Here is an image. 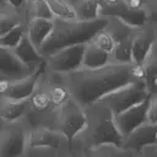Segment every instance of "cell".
I'll list each match as a JSON object with an SVG mask.
<instances>
[{"label":"cell","mask_w":157,"mask_h":157,"mask_svg":"<svg viewBox=\"0 0 157 157\" xmlns=\"http://www.w3.org/2000/svg\"><path fill=\"white\" fill-rule=\"evenodd\" d=\"M85 44H76L60 49L44 58V64L54 74H69L81 69Z\"/></svg>","instance_id":"8992f818"},{"label":"cell","mask_w":157,"mask_h":157,"mask_svg":"<svg viewBox=\"0 0 157 157\" xmlns=\"http://www.w3.org/2000/svg\"><path fill=\"white\" fill-rule=\"evenodd\" d=\"M135 152L112 145L92 146L87 157H134Z\"/></svg>","instance_id":"7402d4cb"},{"label":"cell","mask_w":157,"mask_h":157,"mask_svg":"<svg viewBox=\"0 0 157 157\" xmlns=\"http://www.w3.org/2000/svg\"><path fill=\"white\" fill-rule=\"evenodd\" d=\"M150 97L146 98L145 101L140 102L139 104L113 115L114 123H115L118 130L121 132L123 136L128 135L135 128H137L139 125H141L142 123L146 121V110H147V107H148Z\"/></svg>","instance_id":"9c48e42d"},{"label":"cell","mask_w":157,"mask_h":157,"mask_svg":"<svg viewBox=\"0 0 157 157\" xmlns=\"http://www.w3.org/2000/svg\"><path fill=\"white\" fill-rule=\"evenodd\" d=\"M9 83H10L9 80L0 78V97H2V96L5 94V92L7 91V88H9Z\"/></svg>","instance_id":"4dcf8cb0"},{"label":"cell","mask_w":157,"mask_h":157,"mask_svg":"<svg viewBox=\"0 0 157 157\" xmlns=\"http://www.w3.org/2000/svg\"><path fill=\"white\" fill-rule=\"evenodd\" d=\"M22 15L17 13L16 11H1L0 12V36L9 32L11 28L17 26L18 23H22Z\"/></svg>","instance_id":"484cf974"},{"label":"cell","mask_w":157,"mask_h":157,"mask_svg":"<svg viewBox=\"0 0 157 157\" xmlns=\"http://www.w3.org/2000/svg\"><path fill=\"white\" fill-rule=\"evenodd\" d=\"M53 29V20L31 18L26 22V34L38 50Z\"/></svg>","instance_id":"9a60e30c"},{"label":"cell","mask_w":157,"mask_h":157,"mask_svg":"<svg viewBox=\"0 0 157 157\" xmlns=\"http://www.w3.org/2000/svg\"><path fill=\"white\" fill-rule=\"evenodd\" d=\"M157 94H151L148 107L146 110V121L150 124H157Z\"/></svg>","instance_id":"f1b7e54d"},{"label":"cell","mask_w":157,"mask_h":157,"mask_svg":"<svg viewBox=\"0 0 157 157\" xmlns=\"http://www.w3.org/2000/svg\"><path fill=\"white\" fill-rule=\"evenodd\" d=\"M50 105L52 103H50V97L48 91L36 88V91L29 97V107H32L38 113H43V112H47Z\"/></svg>","instance_id":"d4e9b609"},{"label":"cell","mask_w":157,"mask_h":157,"mask_svg":"<svg viewBox=\"0 0 157 157\" xmlns=\"http://www.w3.org/2000/svg\"><path fill=\"white\" fill-rule=\"evenodd\" d=\"M150 96L151 93L147 91L145 83L140 82V83H131L125 87H121L107 94L98 102H101L107 108H109V110L114 115L139 104L140 102L145 101Z\"/></svg>","instance_id":"5b68a950"},{"label":"cell","mask_w":157,"mask_h":157,"mask_svg":"<svg viewBox=\"0 0 157 157\" xmlns=\"http://www.w3.org/2000/svg\"><path fill=\"white\" fill-rule=\"evenodd\" d=\"M5 2H6V5L11 10L16 11L17 13H21L22 15V12L26 11L27 0H5Z\"/></svg>","instance_id":"f546056e"},{"label":"cell","mask_w":157,"mask_h":157,"mask_svg":"<svg viewBox=\"0 0 157 157\" xmlns=\"http://www.w3.org/2000/svg\"><path fill=\"white\" fill-rule=\"evenodd\" d=\"M145 72V86L151 94H157V61H156V45L150 52L145 61L141 64Z\"/></svg>","instance_id":"d6986e66"},{"label":"cell","mask_w":157,"mask_h":157,"mask_svg":"<svg viewBox=\"0 0 157 157\" xmlns=\"http://www.w3.org/2000/svg\"><path fill=\"white\" fill-rule=\"evenodd\" d=\"M78 21H94L101 17V6L94 0H67Z\"/></svg>","instance_id":"ac0fdd59"},{"label":"cell","mask_w":157,"mask_h":157,"mask_svg":"<svg viewBox=\"0 0 157 157\" xmlns=\"http://www.w3.org/2000/svg\"><path fill=\"white\" fill-rule=\"evenodd\" d=\"M26 33V22L18 23L13 28H11L5 34L0 36V48L12 50L22 39Z\"/></svg>","instance_id":"603a6c76"},{"label":"cell","mask_w":157,"mask_h":157,"mask_svg":"<svg viewBox=\"0 0 157 157\" xmlns=\"http://www.w3.org/2000/svg\"><path fill=\"white\" fill-rule=\"evenodd\" d=\"M134 34L119 40L118 43H115V47L110 54V63L132 64L131 63V43H132Z\"/></svg>","instance_id":"ffe728a7"},{"label":"cell","mask_w":157,"mask_h":157,"mask_svg":"<svg viewBox=\"0 0 157 157\" xmlns=\"http://www.w3.org/2000/svg\"><path fill=\"white\" fill-rule=\"evenodd\" d=\"M94 1H96V2H98V4H99V5H101V4H102V0H94Z\"/></svg>","instance_id":"836d02e7"},{"label":"cell","mask_w":157,"mask_h":157,"mask_svg":"<svg viewBox=\"0 0 157 157\" xmlns=\"http://www.w3.org/2000/svg\"><path fill=\"white\" fill-rule=\"evenodd\" d=\"M0 117L2 120L7 123H13L18 118L23 115V113L29 107V98L16 101V99H9L0 97Z\"/></svg>","instance_id":"e0dca14e"},{"label":"cell","mask_w":157,"mask_h":157,"mask_svg":"<svg viewBox=\"0 0 157 157\" xmlns=\"http://www.w3.org/2000/svg\"><path fill=\"white\" fill-rule=\"evenodd\" d=\"M91 42L94 45H97L99 49L104 50L108 54H112V52H113V49L115 47V42H114L113 37L105 29H102L98 33H96L93 36V38L91 39Z\"/></svg>","instance_id":"4316f807"},{"label":"cell","mask_w":157,"mask_h":157,"mask_svg":"<svg viewBox=\"0 0 157 157\" xmlns=\"http://www.w3.org/2000/svg\"><path fill=\"white\" fill-rule=\"evenodd\" d=\"M63 136L52 129H48L45 126H38L34 128L28 136V145L32 148L38 147H49V148H58L61 145Z\"/></svg>","instance_id":"5bb4252c"},{"label":"cell","mask_w":157,"mask_h":157,"mask_svg":"<svg viewBox=\"0 0 157 157\" xmlns=\"http://www.w3.org/2000/svg\"><path fill=\"white\" fill-rule=\"evenodd\" d=\"M26 146V137L21 130L5 129L0 132V157H20Z\"/></svg>","instance_id":"7c38bea8"},{"label":"cell","mask_w":157,"mask_h":157,"mask_svg":"<svg viewBox=\"0 0 157 157\" xmlns=\"http://www.w3.org/2000/svg\"><path fill=\"white\" fill-rule=\"evenodd\" d=\"M58 77V83L64 86L70 97L86 109L121 87L144 82L145 72L141 64L109 63L99 69H78L60 74Z\"/></svg>","instance_id":"6da1fadb"},{"label":"cell","mask_w":157,"mask_h":157,"mask_svg":"<svg viewBox=\"0 0 157 157\" xmlns=\"http://www.w3.org/2000/svg\"><path fill=\"white\" fill-rule=\"evenodd\" d=\"M34 1H38V0H27V4H29V2H34Z\"/></svg>","instance_id":"d6a6232c"},{"label":"cell","mask_w":157,"mask_h":157,"mask_svg":"<svg viewBox=\"0 0 157 157\" xmlns=\"http://www.w3.org/2000/svg\"><path fill=\"white\" fill-rule=\"evenodd\" d=\"M110 63V54L105 53L104 50L99 49L92 42L85 44L81 69H99Z\"/></svg>","instance_id":"2e32d148"},{"label":"cell","mask_w":157,"mask_h":157,"mask_svg":"<svg viewBox=\"0 0 157 157\" xmlns=\"http://www.w3.org/2000/svg\"><path fill=\"white\" fill-rule=\"evenodd\" d=\"M42 66L34 70L31 75L27 77H23L21 80L16 81H10L9 88L2 96V98H9V99H16V101H22V99H28L32 93L36 91L40 76H42Z\"/></svg>","instance_id":"8fae6325"},{"label":"cell","mask_w":157,"mask_h":157,"mask_svg":"<svg viewBox=\"0 0 157 157\" xmlns=\"http://www.w3.org/2000/svg\"><path fill=\"white\" fill-rule=\"evenodd\" d=\"M54 125L64 139L69 141V146H72V140L76 135L86 130L87 126V113L76 101L71 97L61 105L54 108Z\"/></svg>","instance_id":"3957f363"},{"label":"cell","mask_w":157,"mask_h":157,"mask_svg":"<svg viewBox=\"0 0 157 157\" xmlns=\"http://www.w3.org/2000/svg\"><path fill=\"white\" fill-rule=\"evenodd\" d=\"M33 71V69L22 64L12 50L0 48V77L9 81H16L27 77Z\"/></svg>","instance_id":"30bf717a"},{"label":"cell","mask_w":157,"mask_h":157,"mask_svg":"<svg viewBox=\"0 0 157 157\" xmlns=\"http://www.w3.org/2000/svg\"><path fill=\"white\" fill-rule=\"evenodd\" d=\"M12 52H13L15 56L22 64H25L26 66H28L33 70L40 67L44 64V58L38 53V50L31 43V40L28 39L26 33L22 37V39L20 40V43L12 49Z\"/></svg>","instance_id":"4fadbf2b"},{"label":"cell","mask_w":157,"mask_h":157,"mask_svg":"<svg viewBox=\"0 0 157 157\" xmlns=\"http://www.w3.org/2000/svg\"><path fill=\"white\" fill-rule=\"evenodd\" d=\"M108 25L107 17H99L94 21H69V20H53V29L38 53L47 58L53 53L64 49L66 47L76 44H86L91 42L93 36L104 29Z\"/></svg>","instance_id":"7a4b0ae2"},{"label":"cell","mask_w":157,"mask_h":157,"mask_svg":"<svg viewBox=\"0 0 157 157\" xmlns=\"http://www.w3.org/2000/svg\"><path fill=\"white\" fill-rule=\"evenodd\" d=\"M86 110L96 118L91 130L92 146L112 145L120 147L124 136L118 130L114 123L113 113L109 110V108H107L101 102H97L91 107L86 108Z\"/></svg>","instance_id":"277c9868"},{"label":"cell","mask_w":157,"mask_h":157,"mask_svg":"<svg viewBox=\"0 0 157 157\" xmlns=\"http://www.w3.org/2000/svg\"><path fill=\"white\" fill-rule=\"evenodd\" d=\"M155 45H156V29L153 21H151L145 27L139 28L132 37L131 63L142 64Z\"/></svg>","instance_id":"52a82bcc"},{"label":"cell","mask_w":157,"mask_h":157,"mask_svg":"<svg viewBox=\"0 0 157 157\" xmlns=\"http://www.w3.org/2000/svg\"><path fill=\"white\" fill-rule=\"evenodd\" d=\"M48 93H49V97H50V103L54 108L61 105L63 103H65L70 98V94H69L67 90L64 86H61L60 83L52 85L48 90Z\"/></svg>","instance_id":"83f0119b"},{"label":"cell","mask_w":157,"mask_h":157,"mask_svg":"<svg viewBox=\"0 0 157 157\" xmlns=\"http://www.w3.org/2000/svg\"><path fill=\"white\" fill-rule=\"evenodd\" d=\"M26 17L27 20L31 18H44V20H54V16L52 15L47 2L44 0H38L34 2H29L26 6ZM26 20V21H27Z\"/></svg>","instance_id":"cb8c5ba5"},{"label":"cell","mask_w":157,"mask_h":157,"mask_svg":"<svg viewBox=\"0 0 157 157\" xmlns=\"http://www.w3.org/2000/svg\"><path fill=\"white\" fill-rule=\"evenodd\" d=\"M157 124H150L147 121L142 123L135 128L131 132L124 136L121 146L125 150L140 152L145 146H152L157 142Z\"/></svg>","instance_id":"ba28073f"},{"label":"cell","mask_w":157,"mask_h":157,"mask_svg":"<svg viewBox=\"0 0 157 157\" xmlns=\"http://www.w3.org/2000/svg\"><path fill=\"white\" fill-rule=\"evenodd\" d=\"M2 5H6L5 0H0V6H2Z\"/></svg>","instance_id":"1f68e13d"},{"label":"cell","mask_w":157,"mask_h":157,"mask_svg":"<svg viewBox=\"0 0 157 157\" xmlns=\"http://www.w3.org/2000/svg\"><path fill=\"white\" fill-rule=\"evenodd\" d=\"M44 1L47 2L54 18L69 20V21L77 20L76 13L67 0H44Z\"/></svg>","instance_id":"44dd1931"}]
</instances>
